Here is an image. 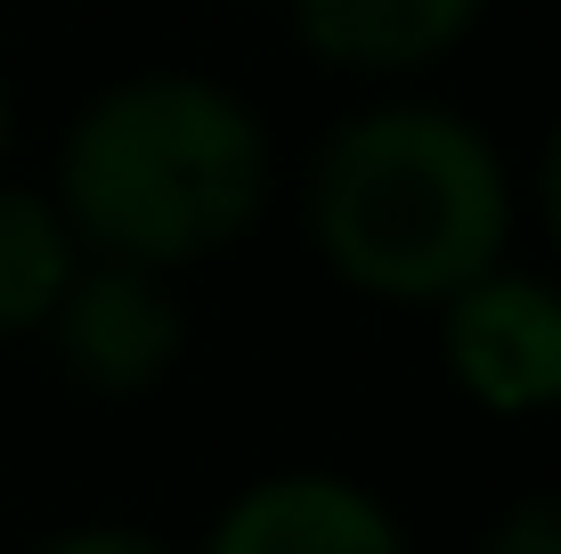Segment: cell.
<instances>
[{
	"instance_id": "6da1fadb",
	"label": "cell",
	"mask_w": 561,
	"mask_h": 554,
	"mask_svg": "<svg viewBox=\"0 0 561 554\" xmlns=\"http://www.w3.org/2000/svg\"><path fill=\"white\" fill-rule=\"evenodd\" d=\"M513 188L496 147L439 106H375L342 123L309 180L325 261L382 302H456L496 278Z\"/></svg>"
},
{
	"instance_id": "7a4b0ae2",
	"label": "cell",
	"mask_w": 561,
	"mask_h": 554,
	"mask_svg": "<svg viewBox=\"0 0 561 554\" xmlns=\"http://www.w3.org/2000/svg\"><path fill=\"white\" fill-rule=\"evenodd\" d=\"M66 228L123 270H180L244 237L268 188L261 123L196 74L106 90L66 139Z\"/></svg>"
},
{
	"instance_id": "3957f363",
	"label": "cell",
	"mask_w": 561,
	"mask_h": 554,
	"mask_svg": "<svg viewBox=\"0 0 561 554\" xmlns=\"http://www.w3.org/2000/svg\"><path fill=\"white\" fill-rule=\"evenodd\" d=\"M448 368L489 408H561V285L480 278L448 302Z\"/></svg>"
},
{
	"instance_id": "277c9868",
	"label": "cell",
	"mask_w": 561,
	"mask_h": 554,
	"mask_svg": "<svg viewBox=\"0 0 561 554\" xmlns=\"http://www.w3.org/2000/svg\"><path fill=\"white\" fill-rule=\"evenodd\" d=\"M57 351L106 399L147 392L154 375L180 359V302L154 285V270L106 261V270L66 285V302H57Z\"/></svg>"
},
{
	"instance_id": "5b68a950",
	"label": "cell",
	"mask_w": 561,
	"mask_h": 554,
	"mask_svg": "<svg viewBox=\"0 0 561 554\" xmlns=\"http://www.w3.org/2000/svg\"><path fill=\"white\" fill-rule=\"evenodd\" d=\"M204 554H408L399 522L334 473H277L220 513Z\"/></svg>"
},
{
	"instance_id": "8992f818",
	"label": "cell",
	"mask_w": 561,
	"mask_h": 554,
	"mask_svg": "<svg viewBox=\"0 0 561 554\" xmlns=\"http://www.w3.org/2000/svg\"><path fill=\"white\" fill-rule=\"evenodd\" d=\"M294 25L325 66L399 74L456 49L480 25V0H294Z\"/></svg>"
},
{
	"instance_id": "52a82bcc",
	"label": "cell",
	"mask_w": 561,
	"mask_h": 554,
	"mask_svg": "<svg viewBox=\"0 0 561 554\" xmlns=\"http://www.w3.org/2000/svg\"><path fill=\"white\" fill-rule=\"evenodd\" d=\"M73 270V228L57 204L25 196V188H0V335H25L57 318Z\"/></svg>"
},
{
	"instance_id": "ba28073f",
	"label": "cell",
	"mask_w": 561,
	"mask_h": 554,
	"mask_svg": "<svg viewBox=\"0 0 561 554\" xmlns=\"http://www.w3.org/2000/svg\"><path fill=\"white\" fill-rule=\"evenodd\" d=\"M489 554H561V498H529L496 522Z\"/></svg>"
},
{
	"instance_id": "9c48e42d",
	"label": "cell",
	"mask_w": 561,
	"mask_h": 554,
	"mask_svg": "<svg viewBox=\"0 0 561 554\" xmlns=\"http://www.w3.org/2000/svg\"><path fill=\"white\" fill-rule=\"evenodd\" d=\"M42 554H171V546L147 539V530H66V539H49Z\"/></svg>"
},
{
	"instance_id": "30bf717a",
	"label": "cell",
	"mask_w": 561,
	"mask_h": 554,
	"mask_svg": "<svg viewBox=\"0 0 561 554\" xmlns=\"http://www.w3.org/2000/svg\"><path fill=\"white\" fill-rule=\"evenodd\" d=\"M546 221H553V237H561V131H553V147H546Z\"/></svg>"
},
{
	"instance_id": "8fae6325",
	"label": "cell",
	"mask_w": 561,
	"mask_h": 554,
	"mask_svg": "<svg viewBox=\"0 0 561 554\" xmlns=\"http://www.w3.org/2000/svg\"><path fill=\"white\" fill-rule=\"evenodd\" d=\"M0 156H9V82H0Z\"/></svg>"
}]
</instances>
